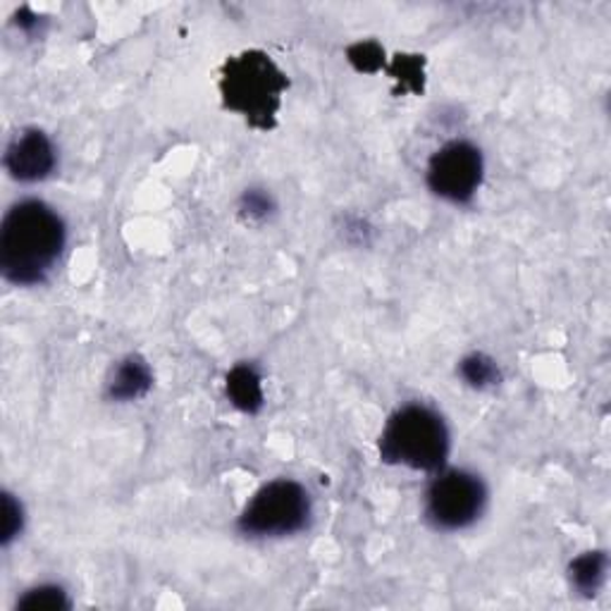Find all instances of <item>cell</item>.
<instances>
[{"mask_svg": "<svg viewBox=\"0 0 611 611\" xmlns=\"http://www.w3.org/2000/svg\"><path fill=\"white\" fill-rule=\"evenodd\" d=\"M20 607L22 609H64V607H70V602L60 588L46 585V588H36L32 592H27V597H22Z\"/></svg>", "mask_w": 611, "mask_h": 611, "instance_id": "obj_14", "label": "cell"}, {"mask_svg": "<svg viewBox=\"0 0 611 611\" xmlns=\"http://www.w3.org/2000/svg\"><path fill=\"white\" fill-rule=\"evenodd\" d=\"M425 58L423 56H397L395 62L389 64V74L395 77L399 84V91H413V94H423V82H425Z\"/></svg>", "mask_w": 611, "mask_h": 611, "instance_id": "obj_11", "label": "cell"}, {"mask_svg": "<svg viewBox=\"0 0 611 611\" xmlns=\"http://www.w3.org/2000/svg\"><path fill=\"white\" fill-rule=\"evenodd\" d=\"M270 208H272V203H270V199L266 197V193L256 191V189L244 193L242 211H244V213H249L251 218H266V215L270 213Z\"/></svg>", "mask_w": 611, "mask_h": 611, "instance_id": "obj_15", "label": "cell"}, {"mask_svg": "<svg viewBox=\"0 0 611 611\" xmlns=\"http://www.w3.org/2000/svg\"><path fill=\"white\" fill-rule=\"evenodd\" d=\"M22 528V509L10 500V495H5V528H3V540H12L15 532Z\"/></svg>", "mask_w": 611, "mask_h": 611, "instance_id": "obj_16", "label": "cell"}, {"mask_svg": "<svg viewBox=\"0 0 611 611\" xmlns=\"http://www.w3.org/2000/svg\"><path fill=\"white\" fill-rule=\"evenodd\" d=\"M151 385L153 373L149 363L141 356H127L113 373L108 383V397L115 401H137L149 395Z\"/></svg>", "mask_w": 611, "mask_h": 611, "instance_id": "obj_8", "label": "cell"}, {"mask_svg": "<svg viewBox=\"0 0 611 611\" xmlns=\"http://www.w3.org/2000/svg\"><path fill=\"white\" fill-rule=\"evenodd\" d=\"M568 576L578 592L595 595L597 590H600V585L604 583V576H607V554L588 552V554L578 556L576 562L571 564Z\"/></svg>", "mask_w": 611, "mask_h": 611, "instance_id": "obj_10", "label": "cell"}, {"mask_svg": "<svg viewBox=\"0 0 611 611\" xmlns=\"http://www.w3.org/2000/svg\"><path fill=\"white\" fill-rule=\"evenodd\" d=\"M449 454V431L442 415L423 404L392 413L380 435V457L413 471H439Z\"/></svg>", "mask_w": 611, "mask_h": 611, "instance_id": "obj_3", "label": "cell"}, {"mask_svg": "<svg viewBox=\"0 0 611 611\" xmlns=\"http://www.w3.org/2000/svg\"><path fill=\"white\" fill-rule=\"evenodd\" d=\"M308 521V492L294 480H275L256 492L237 526L246 538H284L302 532Z\"/></svg>", "mask_w": 611, "mask_h": 611, "instance_id": "obj_4", "label": "cell"}, {"mask_svg": "<svg viewBox=\"0 0 611 611\" xmlns=\"http://www.w3.org/2000/svg\"><path fill=\"white\" fill-rule=\"evenodd\" d=\"M5 167L20 181L46 179L56 167V149L42 129H24L10 141Z\"/></svg>", "mask_w": 611, "mask_h": 611, "instance_id": "obj_7", "label": "cell"}, {"mask_svg": "<svg viewBox=\"0 0 611 611\" xmlns=\"http://www.w3.org/2000/svg\"><path fill=\"white\" fill-rule=\"evenodd\" d=\"M227 397L232 404L244 413H258L263 409V387L261 375L256 373L254 366H234L227 375Z\"/></svg>", "mask_w": 611, "mask_h": 611, "instance_id": "obj_9", "label": "cell"}, {"mask_svg": "<svg viewBox=\"0 0 611 611\" xmlns=\"http://www.w3.org/2000/svg\"><path fill=\"white\" fill-rule=\"evenodd\" d=\"M487 500L483 480L468 471L439 473L425 492V516L439 530L473 526Z\"/></svg>", "mask_w": 611, "mask_h": 611, "instance_id": "obj_5", "label": "cell"}, {"mask_svg": "<svg viewBox=\"0 0 611 611\" xmlns=\"http://www.w3.org/2000/svg\"><path fill=\"white\" fill-rule=\"evenodd\" d=\"M427 187L451 203H471L483 185V153L468 141H449L427 163Z\"/></svg>", "mask_w": 611, "mask_h": 611, "instance_id": "obj_6", "label": "cell"}, {"mask_svg": "<svg viewBox=\"0 0 611 611\" xmlns=\"http://www.w3.org/2000/svg\"><path fill=\"white\" fill-rule=\"evenodd\" d=\"M349 62L359 72H378L385 68V50L375 42H361L346 50Z\"/></svg>", "mask_w": 611, "mask_h": 611, "instance_id": "obj_13", "label": "cell"}, {"mask_svg": "<svg viewBox=\"0 0 611 611\" xmlns=\"http://www.w3.org/2000/svg\"><path fill=\"white\" fill-rule=\"evenodd\" d=\"M287 89V74L263 50H244L239 56H232L220 72L223 106L261 132H270L278 125L282 96Z\"/></svg>", "mask_w": 611, "mask_h": 611, "instance_id": "obj_2", "label": "cell"}, {"mask_svg": "<svg viewBox=\"0 0 611 611\" xmlns=\"http://www.w3.org/2000/svg\"><path fill=\"white\" fill-rule=\"evenodd\" d=\"M459 373H461V378L468 383V385H473V387H492V385H497L500 383V368H497V363L492 361L490 356L485 354H471V356H466L461 361V366H459Z\"/></svg>", "mask_w": 611, "mask_h": 611, "instance_id": "obj_12", "label": "cell"}, {"mask_svg": "<svg viewBox=\"0 0 611 611\" xmlns=\"http://www.w3.org/2000/svg\"><path fill=\"white\" fill-rule=\"evenodd\" d=\"M62 249L64 223L48 203L27 199L10 208L0 230V270L8 282H44Z\"/></svg>", "mask_w": 611, "mask_h": 611, "instance_id": "obj_1", "label": "cell"}]
</instances>
